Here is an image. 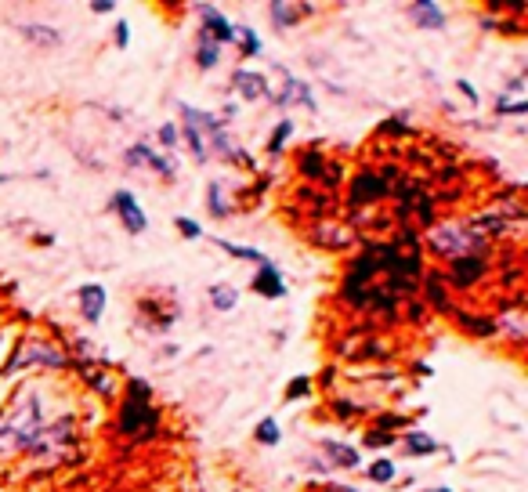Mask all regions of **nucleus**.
I'll return each instance as SVG.
<instances>
[{
	"mask_svg": "<svg viewBox=\"0 0 528 492\" xmlns=\"http://www.w3.org/2000/svg\"><path fill=\"white\" fill-rule=\"evenodd\" d=\"M116 4H109V0H98V4H91V11H98V15H105V11H113Z\"/></svg>",
	"mask_w": 528,
	"mask_h": 492,
	"instance_id": "27",
	"label": "nucleus"
},
{
	"mask_svg": "<svg viewBox=\"0 0 528 492\" xmlns=\"http://www.w3.org/2000/svg\"><path fill=\"white\" fill-rule=\"evenodd\" d=\"M290 134V123H279V134H275V142H272V149H279L283 145V138Z\"/></svg>",
	"mask_w": 528,
	"mask_h": 492,
	"instance_id": "25",
	"label": "nucleus"
},
{
	"mask_svg": "<svg viewBox=\"0 0 528 492\" xmlns=\"http://www.w3.org/2000/svg\"><path fill=\"white\" fill-rule=\"evenodd\" d=\"M438 445H434V438H427V435H409L406 438V453L409 456H431Z\"/></svg>",
	"mask_w": 528,
	"mask_h": 492,
	"instance_id": "12",
	"label": "nucleus"
},
{
	"mask_svg": "<svg viewBox=\"0 0 528 492\" xmlns=\"http://www.w3.org/2000/svg\"><path fill=\"white\" fill-rule=\"evenodd\" d=\"M199 11H203V26L214 33L217 44H228V40H232V26L225 22V15H221L217 8H199Z\"/></svg>",
	"mask_w": 528,
	"mask_h": 492,
	"instance_id": "7",
	"label": "nucleus"
},
{
	"mask_svg": "<svg viewBox=\"0 0 528 492\" xmlns=\"http://www.w3.org/2000/svg\"><path fill=\"white\" fill-rule=\"evenodd\" d=\"M116 210H120L127 232H145V214H142V207L134 203L131 192H116Z\"/></svg>",
	"mask_w": 528,
	"mask_h": 492,
	"instance_id": "3",
	"label": "nucleus"
},
{
	"mask_svg": "<svg viewBox=\"0 0 528 492\" xmlns=\"http://www.w3.org/2000/svg\"><path fill=\"white\" fill-rule=\"evenodd\" d=\"M413 22L416 26H427V29H442L445 15L438 11V4H413Z\"/></svg>",
	"mask_w": 528,
	"mask_h": 492,
	"instance_id": "8",
	"label": "nucleus"
},
{
	"mask_svg": "<svg viewBox=\"0 0 528 492\" xmlns=\"http://www.w3.org/2000/svg\"><path fill=\"white\" fill-rule=\"evenodd\" d=\"M80 308H84L87 322L102 319V312H105V290H102V286H98V283L84 286V290H80Z\"/></svg>",
	"mask_w": 528,
	"mask_h": 492,
	"instance_id": "4",
	"label": "nucleus"
},
{
	"mask_svg": "<svg viewBox=\"0 0 528 492\" xmlns=\"http://www.w3.org/2000/svg\"><path fill=\"white\" fill-rule=\"evenodd\" d=\"M257 442H264V445H279V424H275L272 417L257 424Z\"/></svg>",
	"mask_w": 528,
	"mask_h": 492,
	"instance_id": "14",
	"label": "nucleus"
},
{
	"mask_svg": "<svg viewBox=\"0 0 528 492\" xmlns=\"http://www.w3.org/2000/svg\"><path fill=\"white\" fill-rule=\"evenodd\" d=\"M142 424H152V406H149V391H145V384L134 380L131 402L123 406V431H127V435H138V427Z\"/></svg>",
	"mask_w": 528,
	"mask_h": 492,
	"instance_id": "2",
	"label": "nucleus"
},
{
	"mask_svg": "<svg viewBox=\"0 0 528 492\" xmlns=\"http://www.w3.org/2000/svg\"><path fill=\"white\" fill-rule=\"evenodd\" d=\"M304 391H308V380H293V388H290V398H297V395H304Z\"/></svg>",
	"mask_w": 528,
	"mask_h": 492,
	"instance_id": "24",
	"label": "nucleus"
},
{
	"mask_svg": "<svg viewBox=\"0 0 528 492\" xmlns=\"http://www.w3.org/2000/svg\"><path fill=\"white\" fill-rule=\"evenodd\" d=\"M178 228H181V232H185V236H189V239H199V225H196V221L178 218Z\"/></svg>",
	"mask_w": 528,
	"mask_h": 492,
	"instance_id": "22",
	"label": "nucleus"
},
{
	"mask_svg": "<svg viewBox=\"0 0 528 492\" xmlns=\"http://www.w3.org/2000/svg\"><path fill=\"white\" fill-rule=\"evenodd\" d=\"M127 37H131V29H127V22H123V26L116 29V44L123 48V44H127Z\"/></svg>",
	"mask_w": 528,
	"mask_h": 492,
	"instance_id": "26",
	"label": "nucleus"
},
{
	"mask_svg": "<svg viewBox=\"0 0 528 492\" xmlns=\"http://www.w3.org/2000/svg\"><path fill=\"white\" fill-rule=\"evenodd\" d=\"M232 84L243 91V98H261L264 91H268V80H264L261 73H250V69H239V73L232 76Z\"/></svg>",
	"mask_w": 528,
	"mask_h": 492,
	"instance_id": "6",
	"label": "nucleus"
},
{
	"mask_svg": "<svg viewBox=\"0 0 528 492\" xmlns=\"http://www.w3.org/2000/svg\"><path fill=\"white\" fill-rule=\"evenodd\" d=\"M214 243L221 246V250H228V254H232V257H246V261H261V265H264V261H268V257H261V254H257V250H246V246L225 243V239H214Z\"/></svg>",
	"mask_w": 528,
	"mask_h": 492,
	"instance_id": "15",
	"label": "nucleus"
},
{
	"mask_svg": "<svg viewBox=\"0 0 528 492\" xmlns=\"http://www.w3.org/2000/svg\"><path fill=\"white\" fill-rule=\"evenodd\" d=\"M196 58H199V66H203V69H210V66H214V62H217V48H214V44H203Z\"/></svg>",
	"mask_w": 528,
	"mask_h": 492,
	"instance_id": "20",
	"label": "nucleus"
},
{
	"mask_svg": "<svg viewBox=\"0 0 528 492\" xmlns=\"http://www.w3.org/2000/svg\"><path fill=\"white\" fill-rule=\"evenodd\" d=\"M239 37H243V48H246V55H257V51H261V44H257V37H254V29H243Z\"/></svg>",
	"mask_w": 528,
	"mask_h": 492,
	"instance_id": "21",
	"label": "nucleus"
},
{
	"mask_svg": "<svg viewBox=\"0 0 528 492\" xmlns=\"http://www.w3.org/2000/svg\"><path fill=\"white\" fill-rule=\"evenodd\" d=\"M62 435L69 438V420L58 427H48L44 420V398L29 388L15 398V406L0 420V456H11L26 449V453H44L48 445H62Z\"/></svg>",
	"mask_w": 528,
	"mask_h": 492,
	"instance_id": "1",
	"label": "nucleus"
},
{
	"mask_svg": "<svg viewBox=\"0 0 528 492\" xmlns=\"http://www.w3.org/2000/svg\"><path fill=\"white\" fill-rule=\"evenodd\" d=\"M160 138H163V145H174V142H178V131H174V127L167 123V127L160 131Z\"/></svg>",
	"mask_w": 528,
	"mask_h": 492,
	"instance_id": "23",
	"label": "nucleus"
},
{
	"mask_svg": "<svg viewBox=\"0 0 528 492\" xmlns=\"http://www.w3.org/2000/svg\"><path fill=\"white\" fill-rule=\"evenodd\" d=\"M431 492H453V489H431Z\"/></svg>",
	"mask_w": 528,
	"mask_h": 492,
	"instance_id": "29",
	"label": "nucleus"
},
{
	"mask_svg": "<svg viewBox=\"0 0 528 492\" xmlns=\"http://www.w3.org/2000/svg\"><path fill=\"white\" fill-rule=\"evenodd\" d=\"M290 4H272V15H275V22H279V26H290L293 19H297V15H290Z\"/></svg>",
	"mask_w": 528,
	"mask_h": 492,
	"instance_id": "19",
	"label": "nucleus"
},
{
	"mask_svg": "<svg viewBox=\"0 0 528 492\" xmlns=\"http://www.w3.org/2000/svg\"><path fill=\"white\" fill-rule=\"evenodd\" d=\"M254 290H257V294H264V297H283L286 294L283 279H279V268H275L272 261H264V265H261V275H257Z\"/></svg>",
	"mask_w": 528,
	"mask_h": 492,
	"instance_id": "5",
	"label": "nucleus"
},
{
	"mask_svg": "<svg viewBox=\"0 0 528 492\" xmlns=\"http://www.w3.org/2000/svg\"><path fill=\"white\" fill-rule=\"evenodd\" d=\"M210 207H214V214H217V218H225V214H228V210H225V199H221V185H210Z\"/></svg>",
	"mask_w": 528,
	"mask_h": 492,
	"instance_id": "18",
	"label": "nucleus"
},
{
	"mask_svg": "<svg viewBox=\"0 0 528 492\" xmlns=\"http://www.w3.org/2000/svg\"><path fill=\"white\" fill-rule=\"evenodd\" d=\"M4 181H8V174H0V185H4Z\"/></svg>",
	"mask_w": 528,
	"mask_h": 492,
	"instance_id": "28",
	"label": "nucleus"
},
{
	"mask_svg": "<svg viewBox=\"0 0 528 492\" xmlns=\"http://www.w3.org/2000/svg\"><path fill=\"white\" fill-rule=\"evenodd\" d=\"M391 474H395V467H391V460H380V464H373V471H369V478H373V482H391Z\"/></svg>",
	"mask_w": 528,
	"mask_h": 492,
	"instance_id": "17",
	"label": "nucleus"
},
{
	"mask_svg": "<svg viewBox=\"0 0 528 492\" xmlns=\"http://www.w3.org/2000/svg\"><path fill=\"white\" fill-rule=\"evenodd\" d=\"M22 33H26V37H33V40H40V44H48V48H55L58 40V29H48V26H22Z\"/></svg>",
	"mask_w": 528,
	"mask_h": 492,
	"instance_id": "13",
	"label": "nucleus"
},
{
	"mask_svg": "<svg viewBox=\"0 0 528 492\" xmlns=\"http://www.w3.org/2000/svg\"><path fill=\"white\" fill-rule=\"evenodd\" d=\"M326 456L340 467H359V453L348 449V445H340V442H326Z\"/></svg>",
	"mask_w": 528,
	"mask_h": 492,
	"instance_id": "10",
	"label": "nucleus"
},
{
	"mask_svg": "<svg viewBox=\"0 0 528 492\" xmlns=\"http://www.w3.org/2000/svg\"><path fill=\"white\" fill-rule=\"evenodd\" d=\"M210 301H214L217 312H228V308L239 301V294L232 290V286H210Z\"/></svg>",
	"mask_w": 528,
	"mask_h": 492,
	"instance_id": "11",
	"label": "nucleus"
},
{
	"mask_svg": "<svg viewBox=\"0 0 528 492\" xmlns=\"http://www.w3.org/2000/svg\"><path fill=\"white\" fill-rule=\"evenodd\" d=\"M181 131H185V138H189L192 152H196V160H207V149H203V142H199V131H196V127H189V123H185Z\"/></svg>",
	"mask_w": 528,
	"mask_h": 492,
	"instance_id": "16",
	"label": "nucleus"
},
{
	"mask_svg": "<svg viewBox=\"0 0 528 492\" xmlns=\"http://www.w3.org/2000/svg\"><path fill=\"white\" fill-rule=\"evenodd\" d=\"M286 102H304V105H308V109H315L312 95H308V87H304L301 80H293L290 73H286V95L279 98V105H286Z\"/></svg>",
	"mask_w": 528,
	"mask_h": 492,
	"instance_id": "9",
	"label": "nucleus"
}]
</instances>
